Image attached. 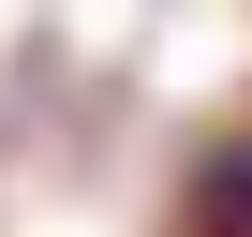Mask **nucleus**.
<instances>
[{
    "instance_id": "nucleus-1",
    "label": "nucleus",
    "mask_w": 252,
    "mask_h": 237,
    "mask_svg": "<svg viewBox=\"0 0 252 237\" xmlns=\"http://www.w3.org/2000/svg\"><path fill=\"white\" fill-rule=\"evenodd\" d=\"M193 237H252V134H222L193 163Z\"/></svg>"
}]
</instances>
